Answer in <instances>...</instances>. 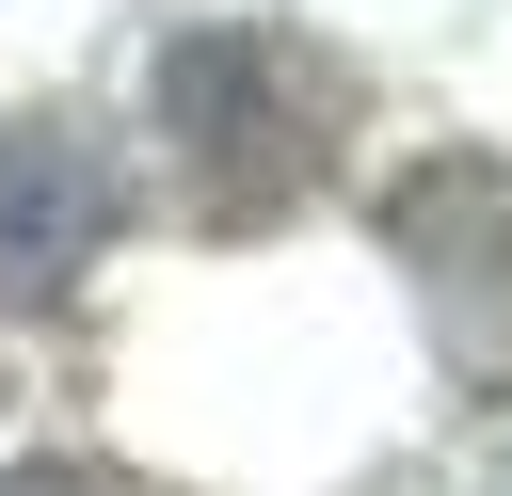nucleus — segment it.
<instances>
[{
  "mask_svg": "<svg viewBox=\"0 0 512 496\" xmlns=\"http://www.w3.org/2000/svg\"><path fill=\"white\" fill-rule=\"evenodd\" d=\"M144 96H160V144L192 160L208 224H272V208H304V192H320V160L352 144V80H336V48L272 32V16L160 32Z\"/></svg>",
  "mask_w": 512,
  "mask_h": 496,
  "instance_id": "obj_1",
  "label": "nucleus"
},
{
  "mask_svg": "<svg viewBox=\"0 0 512 496\" xmlns=\"http://www.w3.org/2000/svg\"><path fill=\"white\" fill-rule=\"evenodd\" d=\"M384 256L416 272V320L448 352V384L512 400V160L480 144H432L384 176Z\"/></svg>",
  "mask_w": 512,
  "mask_h": 496,
  "instance_id": "obj_2",
  "label": "nucleus"
},
{
  "mask_svg": "<svg viewBox=\"0 0 512 496\" xmlns=\"http://www.w3.org/2000/svg\"><path fill=\"white\" fill-rule=\"evenodd\" d=\"M112 224H128L112 144L16 112V128H0V272H16V288H80V272L112 256Z\"/></svg>",
  "mask_w": 512,
  "mask_h": 496,
  "instance_id": "obj_3",
  "label": "nucleus"
},
{
  "mask_svg": "<svg viewBox=\"0 0 512 496\" xmlns=\"http://www.w3.org/2000/svg\"><path fill=\"white\" fill-rule=\"evenodd\" d=\"M0 496H160V480H128V464H96V448H48V464H16Z\"/></svg>",
  "mask_w": 512,
  "mask_h": 496,
  "instance_id": "obj_4",
  "label": "nucleus"
},
{
  "mask_svg": "<svg viewBox=\"0 0 512 496\" xmlns=\"http://www.w3.org/2000/svg\"><path fill=\"white\" fill-rule=\"evenodd\" d=\"M496 496H512V464H496Z\"/></svg>",
  "mask_w": 512,
  "mask_h": 496,
  "instance_id": "obj_5",
  "label": "nucleus"
}]
</instances>
